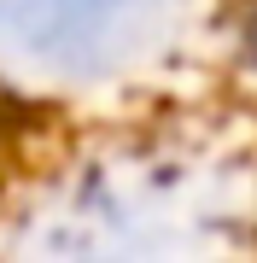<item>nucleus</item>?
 Returning <instances> with one entry per match:
<instances>
[{
    "label": "nucleus",
    "instance_id": "f257e3e1",
    "mask_svg": "<svg viewBox=\"0 0 257 263\" xmlns=\"http://www.w3.org/2000/svg\"><path fill=\"white\" fill-rule=\"evenodd\" d=\"M141 0H0V35L53 65H100L129 47Z\"/></svg>",
    "mask_w": 257,
    "mask_h": 263
}]
</instances>
